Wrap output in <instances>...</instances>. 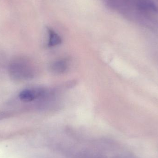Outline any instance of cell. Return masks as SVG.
Here are the masks:
<instances>
[{
	"label": "cell",
	"mask_w": 158,
	"mask_h": 158,
	"mask_svg": "<svg viewBox=\"0 0 158 158\" xmlns=\"http://www.w3.org/2000/svg\"><path fill=\"white\" fill-rule=\"evenodd\" d=\"M9 72L13 78L16 80H27L32 78L33 71L28 63L21 60L12 62L9 67Z\"/></svg>",
	"instance_id": "cell-1"
},
{
	"label": "cell",
	"mask_w": 158,
	"mask_h": 158,
	"mask_svg": "<svg viewBox=\"0 0 158 158\" xmlns=\"http://www.w3.org/2000/svg\"><path fill=\"white\" fill-rule=\"evenodd\" d=\"M68 67V60L66 59H62L54 62L51 65V70L56 74H61L65 72Z\"/></svg>",
	"instance_id": "cell-2"
},
{
	"label": "cell",
	"mask_w": 158,
	"mask_h": 158,
	"mask_svg": "<svg viewBox=\"0 0 158 158\" xmlns=\"http://www.w3.org/2000/svg\"><path fill=\"white\" fill-rule=\"evenodd\" d=\"M49 41L48 46L49 47H53L57 46L62 43L61 37L53 31L49 30Z\"/></svg>",
	"instance_id": "cell-3"
}]
</instances>
